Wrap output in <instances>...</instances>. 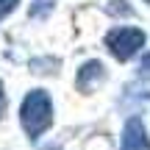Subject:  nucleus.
I'll return each mask as SVG.
<instances>
[{"label": "nucleus", "mask_w": 150, "mask_h": 150, "mask_svg": "<svg viewBox=\"0 0 150 150\" xmlns=\"http://www.w3.org/2000/svg\"><path fill=\"white\" fill-rule=\"evenodd\" d=\"M20 122L31 139L42 136L50 128V122H53V103H50L45 89H33L25 95L22 108H20Z\"/></svg>", "instance_id": "f257e3e1"}, {"label": "nucleus", "mask_w": 150, "mask_h": 150, "mask_svg": "<svg viewBox=\"0 0 150 150\" xmlns=\"http://www.w3.org/2000/svg\"><path fill=\"white\" fill-rule=\"evenodd\" d=\"M106 47L111 50L114 59L128 61L145 47V31L139 28H114L106 33Z\"/></svg>", "instance_id": "f03ea898"}, {"label": "nucleus", "mask_w": 150, "mask_h": 150, "mask_svg": "<svg viewBox=\"0 0 150 150\" xmlns=\"http://www.w3.org/2000/svg\"><path fill=\"white\" fill-rule=\"evenodd\" d=\"M122 150H150V139H147V131L145 122L139 117H131L125 122L122 131Z\"/></svg>", "instance_id": "7ed1b4c3"}, {"label": "nucleus", "mask_w": 150, "mask_h": 150, "mask_svg": "<svg viewBox=\"0 0 150 150\" xmlns=\"http://www.w3.org/2000/svg\"><path fill=\"white\" fill-rule=\"evenodd\" d=\"M103 64L100 61H86L83 67L78 70V89L89 92L92 86H97V81H103Z\"/></svg>", "instance_id": "20e7f679"}, {"label": "nucleus", "mask_w": 150, "mask_h": 150, "mask_svg": "<svg viewBox=\"0 0 150 150\" xmlns=\"http://www.w3.org/2000/svg\"><path fill=\"white\" fill-rule=\"evenodd\" d=\"M17 3H20V0H0V20H3V17H8L11 11L17 8Z\"/></svg>", "instance_id": "39448f33"}, {"label": "nucleus", "mask_w": 150, "mask_h": 150, "mask_svg": "<svg viewBox=\"0 0 150 150\" xmlns=\"http://www.w3.org/2000/svg\"><path fill=\"white\" fill-rule=\"evenodd\" d=\"M36 3H39V6H36V8L31 11V17H39V14H42L45 8H50V6H53V3H50V0H36Z\"/></svg>", "instance_id": "423d86ee"}, {"label": "nucleus", "mask_w": 150, "mask_h": 150, "mask_svg": "<svg viewBox=\"0 0 150 150\" xmlns=\"http://www.w3.org/2000/svg\"><path fill=\"white\" fill-rule=\"evenodd\" d=\"M6 114V92H3V83H0V117Z\"/></svg>", "instance_id": "0eeeda50"}, {"label": "nucleus", "mask_w": 150, "mask_h": 150, "mask_svg": "<svg viewBox=\"0 0 150 150\" xmlns=\"http://www.w3.org/2000/svg\"><path fill=\"white\" fill-rule=\"evenodd\" d=\"M142 70L150 72V56H145V59H142Z\"/></svg>", "instance_id": "6e6552de"}, {"label": "nucleus", "mask_w": 150, "mask_h": 150, "mask_svg": "<svg viewBox=\"0 0 150 150\" xmlns=\"http://www.w3.org/2000/svg\"><path fill=\"white\" fill-rule=\"evenodd\" d=\"M147 3H150V0H147Z\"/></svg>", "instance_id": "1a4fd4ad"}]
</instances>
